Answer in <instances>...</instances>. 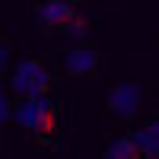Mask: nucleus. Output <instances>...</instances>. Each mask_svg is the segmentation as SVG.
<instances>
[{
  "mask_svg": "<svg viewBox=\"0 0 159 159\" xmlns=\"http://www.w3.org/2000/svg\"><path fill=\"white\" fill-rule=\"evenodd\" d=\"M130 137H134V143H137L143 159H153L159 153V121H150L147 127H140L137 134H130Z\"/></svg>",
  "mask_w": 159,
  "mask_h": 159,
  "instance_id": "423d86ee",
  "label": "nucleus"
},
{
  "mask_svg": "<svg viewBox=\"0 0 159 159\" xmlns=\"http://www.w3.org/2000/svg\"><path fill=\"white\" fill-rule=\"evenodd\" d=\"M13 118H16L19 127H25L29 134H35L45 143L54 140L57 127H61V108H57L54 99H48V92H42V96H22V102L13 108Z\"/></svg>",
  "mask_w": 159,
  "mask_h": 159,
  "instance_id": "f257e3e1",
  "label": "nucleus"
},
{
  "mask_svg": "<svg viewBox=\"0 0 159 159\" xmlns=\"http://www.w3.org/2000/svg\"><path fill=\"white\" fill-rule=\"evenodd\" d=\"M105 156H108V159H137V156H140V150H137L134 137H130V134H124V137H118L111 147L105 150Z\"/></svg>",
  "mask_w": 159,
  "mask_h": 159,
  "instance_id": "0eeeda50",
  "label": "nucleus"
},
{
  "mask_svg": "<svg viewBox=\"0 0 159 159\" xmlns=\"http://www.w3.org/2000/svg\"><path fill=\"white\" fill-rule=\"evenodd\" d=\"M99 67H102V57H99V51L89 48V45H76V48H70L67 54H64V70L70 76H96Z\"/></svg>",
  "mask_w": 159,
  "mask_h": 159,
  "instance_id": "39448f33",
  "label": "nucleus"
},
{
  "mask_svg": "<svg viewBox=\"0 0 159 159\" xmlns=\"http://www.w3.org/2000/svg\"><path fill=\"white\" fill-rule=\"evenodd\" d=\"M10 86L19 99L22 96H42V92L51 89V73L42 61H19L10 73Z\"/></svg>",
  "mask_w": 159,
  "mask_h": 159,
  "instance_id": "7ed1b4c3",
  "label": "nucleus"
},
{
  "mask_svg": "<svg viewBox=\"0 0 159 159\" xmlns=\"http://www.w3.org/2000/svg\"><path fill=\"white\" fill-rule=\"evenodd\" d=\"M38 22L48 32L57 35H83L86 19L70 0H42L38 3Z\"/></svg>",
  "mask_w": 159,
  "mask_h": 159,
  "instance_id": "f03ea898",
  "label": "nucleus"
},
{
  "mask_svg": "<svg viewBox=\"0 0 159 159\" xmlns=\"http://www.w3.org/2000/svg\"><path fill=\"white\" fill-rule=\"evenodd\" d=\"M108 111L121 121H130L137 111H140V102H143V86L140 83H115L108 89Z\"/></svg>",
  "mask_w": 159,
  "mask_h": 159,
  "instance_id": "20e7f679",
  "label": "nucleus"
},
{
  "mask_svg": "<svg viewBox=\"0 0 159 159\" xmlns=\"http://www.w3.org/2000/svg\"><path fill=\"white\" fill-rule=\"evenodd\" d=\"M7 61H10V51H7V45H0V73L7 70Z\"/></svg>",
  "mask_w": 159,
  "mask_h": 159,
  "instance_id": "1a4fd4ad",
  "label": "nucleus"
},
{
  "mask_svg": "<svg viewBox=\"0 0 159 159\" xmlns=\"http://www.w3.org/2000/svg\"><path fill=\"white\" fill-rule=\"evenodd\" d=\"M10 118H13V105H10V99H7V92H0V124L10 121Z\"/></svg>",
  "mask_w": 159,
  "mask_h": 159,
  "instance_id": "6e6552de",
  "label": "nucleus"
}]
</instances>
